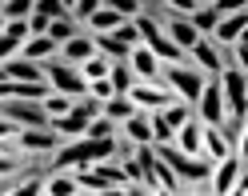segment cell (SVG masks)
I'll return each instance as SVG.
<instances>
[{"label":"cell","mask_w":248,"mask_h":196,"mask_svg":"<svg viewBox=\"0 0 248 196\" xmlns=\"http://www.w3.org/2000/svg\"><path fill=\"white\" fill-rule=\"evenodd\" d=\"M152 148H156V156H164L168 168L176 172L180 192L184 188H208V172H212V160L208 156H188V152H180L176 144H152Z\"/></svg>","instance_id":"1"},{"label":"cell","mask_w":248,"mask_h":196,"mask_svg":"<svg viewBox=\"0 0 248 196\" xmlns=\"http://www.w3.org/2000/svg\"><path fill=\"white\" fill-rule=\"evenodd\" d=\"M40 72H44V80H48V88H56V92H64V96H72V100L88 92V80L80 76V68L68 64V60H60V56L40 60Z\"/></svg>","instance_id":"2"},{"label":"cell","mask_w":248,"mask_h":196,"mask_svg":"<svg viewBox=\"0 0 248 196\" xmlns=\"http://www.w3.org/2000/svg\"><path fill=\"white\" fill-rule=\"evenodd\" d=\"M204 72L200 68H192L188 60H180V64H164L160 68V84H168L176 92V100H184V104H192L196 96H200V88H204Z\"/></svg>","instance_id":"3"},{"label":"cell","mask_w":248,"mask_h":196,"mask_svg":"<svg viewBox=\"0 0 248 196\" xmlns=\"http://www.w3.org/2000/svg\"><path fill=\"white\" fill-rule=\"evenodd\" d=\"M216 84H220V96H224V112L228 116H244V104H248L244 68H220L216 72Z\"/></svg>","instance_id":"4"},{"label":"cell","mask_w":248,"mask_h":196,"mask_svg":"<svg viewBox=\"0 0 248 196\" xmlns=\"http://www.w3.org/2000/svg\"><path fill=\"white\" fill-rule=\"evenodd\" d=\"M0 116H8L16 128H36V124H48L40 100H24V96H4L0 100Z\"/></svg>","instance_id":"5"},{"label":"cell","mask_w":248,"mask_h":196,"mask_svg":"<svg viewBox=\"0 0 248 196\" xmlns=\"http://www.w3.org/2000/svg\"><path fill=\"white\" fill-rule=\"evenodd\" d=\"M192 116L200 120V124H220V120L228 116V112H224V96H220V84H216V76H208L204 88H200V96L192 100Z\"/></svg>","instance_id":"6"},{"label":"cell","mask_w":248,"mask_h":196,"mask_svg":"<svg viewBox=\"0 0 248 196\" xmlns=\"http://www.w3.org/2000/svg\"><path fill=\"white\" fill-rule=\"evenodd\" d=\"M124 96H128V100H132V104H136L140 112L164 108L168 100H176V92H172L168 84H160V80H132V88H128Z\"/></svg>","instance_id":"7"},{"label":"cell","mask_w":248,"mask_h":196,"mask_svg":"<svg viewBox=\"0 0 248 196\" xmlns=\"http://www.w3.org/2000/svg\"><path fill=\"white\" fill-rule=\"evenodd\" d=\"M184 60H188L192 68H200L204 76H216V72L224 68V52H220V44H216V40H208V36H200L192 48L184 52Z\"/></svg>","instance_id":"8"},{"label":"cell","mask_w":248,"mask_h":196,"mask_svg":"<svg viewBox=\"0 0 248 196\" xmlns=\"http://www.w3.org/2000/svg\"><path fill=\"white\" fill-rule=\"evenodd\" d=\"M244 176V156H236V152H228V156H220V160H212V172H208V188L212 192H228L236 180Z\"/></svg>","instance_id":"9"},{"label":"cell","mask_w":248,"mask_h":196,"mask_svg":"<svg viewBox=\"0 0 248 196\" xmlns=\"http://www.w3.org/2000/svg\"><path fill=\"white\" fill-rule=\"evenodd\" d=\"M12 140H16V148H20L24 156H32V152H52V148L60 144V136H56V132H52L48 124H36V128H20Z\"/></svg>","instance_id":"10"},{"label":"cell","mask_w":248,"mask_h":196,"mask_svg":"<svg viewBox=\"0 0 248 196\" xmlns=\"http://www.w3.org/2000/svg\"><path fill=\"white\" fill-rule=\"evenodd\" d=\"M160 28H164V36L172 40L180 52H188L192 44L200 40V32L192 28V20H188V16H176V12H164V16H160Z\"/></svg>","instance_id":"11"},{"label":"cell","mask_w":248,"mask_h":196,"mask_svg":"<svg viewBox=\"0 0 248 196\" xmlns=\"http://www.w3.org/2000/svg\"><path fill=\"white\" fill-rule=\"evenodd\" d=\"M128 68H132V76L136 80H160V60L156 52L148 48V44H132V52H128Z\"/></svg>","instance_id":"12"},{"label":"cell","mask_w":248,"mask_h":196,"mask_svg":"<svg viewBox=\"0 0 248 196\" xmlns=\"http://www.w3.org/2000/svg\"><path fill=\"white\" fill-rule=\"evenodd\" d=\"M88 120H92V116H84L80 108H76V100H72V108H68V112H60V116H52V120H48V128L56 132L60 140H76V136H84Z\"/></svg>","instance_id":"13"},{"label":"cell","mask_w":248,"mask_h":196,"mask_svg":"<svg viewBox=\"0 0 248 196\" xmlns=\"http://www.w3.org/2000/svg\"><path fill=\"white\" fill-rule=\"evenodd\" d=\"M92 52H96V44H92V32H84V28H80V32H72V36L56 48V56L68 60V64H80V60H88Z\"/></svg>","instance_id":"14"},{"label":"cell","mask_w":248,"mask_h":196,"mask_svg":"<svg viewBox=\"0 0 248 196\" xmlns=\"http://www.w3.org/2000/svg\"><path fill=\"white\" fill-rule=\"evenodd\" d=\"M120 136L124 144H152V124H148V112L136 108L132 116H124L120 120Z\"/></svg>","instance_id":"15"},{"label":"cell","mask_w":248,"mask_h":196,"mask_svg":"<svg viewBox=\"0 0 248 196\" xmlns=\"http://www.w3.org/2000/svg\"><path fill=\"white\" fill-rule=\"evenodd\" d=\"M228 152H232V148H228V136L220 132V124H200V156L220 160Z\"/></svg>","instance_id":"16"},{"label":"cell","mask_w":248,"mask_h":196,"mask_svg":"<svg viewBox=\"0 0 248 196\" xmlns=\"http://www.w3.org/2000/svg\"><path fill=\"white\" fill-rule=\"evenodd\" d=\"M0 68H4V80H28V84L44 80L40 64H36V60H28V56H8V60H4Z\"/></svg>","instance_id":"17"},{"label":"cell","mask_w":248,"mask_h":196,"mask_svg":"<svg viewBox=\"0 0 248 196\" xmlns=\"http://www.w3.org/2000/svg\"><path fill=\"white\" fill-rule=\"evenodd\" d=\"M244 12H224L220 20H216V28L208 32V40H216V44H228V40H236V36H244Z\"/></svg>","instance_id":"18"},{"label":"cell","mask_w":248,"mask_h":196,"mask_svg":"<svg viewBox=\"0 0 248 196\" xmlns=\"http://www.w3.org/2000/svg\"><path fill=\"white\" fill-rule=\"evenodd\" d=\"M56 48H60V44H56L52 36H44V32L36 36V32H32V36H24V40H20V52H16V56H28V60H36V64H40V60L56 56Z\"/></svg>","instance_id":"19"},{"label":"cell","mask_w":248,"mask_h":196,"mask_svg":"<svg viewBox=\"0 0 248 196\" xmlns=\"http://www.w3.org/2000/svg\"><path fill=\"white\" fill-rule=\"evenodd\" d=\"M172 144L180 148V152H188V156H200V120H196V116H188V120L176 128Z\"/></svg>","instance_id":"20"},{"label":"cell","mask_w":248,"mask_h":196,"mask_svg":"<svg viewBox=\"0 0 248 196\" xmlns=\"http://www.w3.org/2000/svg\"><path fill=\"white\" fill-rule=\"evenodd\" d=\"M40 192H48V196H72L76 192V180L68 168H52L48 176H40Z\"/></svg>","instance_id":"21"},{"label":"cell","mask_w":248,"mask_h":196,"mask_svg":"<svg viewBox=\"0 0 248 196\" xmlns=\"http://www.w3.org/2000/svg\"><path fill=\"white\" fill-rule=\"evenodd\" d=\"M120 20H128V16H120L116 8H108V4H100V8L92 12V16H88V20L80 24V28H84V32H112V28H116Z\"/></svg>","instance_id":"22"},{"label":"cell","mask_w":248,"mask_h":196,"mask_svg":"<svg viewBox=\"0 0 248 196\" xmlns=\"http://www.w3.org/2000/svg\"><path fill=\"white\" fill-rule=\"evenodd\" d=\"M92 44H96V52L100 56H108V60H128V44H120L112 32H92Z\"/></svg>","instance_id":"23"},{"label":"cell","mask_w":248,"mask_h":196,"mask_svg":"<svg viewBox=\"0 0 248 196\" xmlns=\"http://www.w3.org/2000/svg\"><path fill=\"white\" fill-rule=\"evenodd\" d=\"M152 152H156V148H152ZM152 180H156V192H180V180H176L172 168H168V160H164V156L152 160Z\"/></svg>","instance_id":"24"},{"label":"cell","mask_w":248,"mask_h":196,"mask_svg":"<svg viewBox=\"0 0 248 196\" xmlns=\"http://www.w3.org/2000/svg\"><path fill=\"white\" fill-rule=\"evenodd\" d=\"M100 112H104L108 120H116V124H120L124 116H132V112H136V104H132L128 96H124V92H112V96L104 100V108H100Z\"/></svg>","instance_id":"25"},{"label":"cell","mask_w":248,"mask_h":196,"mask_svg":"<svg viewBox=\"0 0 248 196\" xmlns=\"http://www.w3.org/2000/svg\"><path fill=\"white\" fill-rule=\"evenodd\" d=\"M40 108H44V116H60V112H68L72 108V96H64V92H56V88H48V92L40 96Z\"/></svg>","instance_id":"26"},{"label":"cell","mask_w":248,"mask_h":196,"mask_svg":"<svg viewBox=\"0 0 248 196\" xmlns=\"http://www.w3.org/2000/svg\"><path fill=\"white\" fill-rule=\"evenodd\" d=\"M108 80H112V88L116 92H128L132 88V68H128V60H112V64H108Z\"/></svg>","instance_id":"27"},{"label":"cell","mask_w":248,"mask_h":196,"mask_svg":"<svg viewBox=\"0 0 248 196\" xmlns=\"http://www.w3.org/2000/svg\"><path fill=\"white\" fill-rule=\"evenodd\" d=\"M108 64H112L108 56L92 52V56H88V60H80L76 68H80V76H84V80H100V76H108Z\"/></svg>","instance_id":"28"},{"label":"cell","mask_w":248,"mask_h":196,"mask_svg":"<svg viewBox=\"0 0 248 196\" xmlns=\"http://www.w3.org/2000/svg\"><path fill=\"white\" fill-rule=\"evenodd\" d=\"M188 20H192V28H196V32H200V36H208V32H212V28H216V20H220V12H216L212 4H200V8L192 12V16H188Z\"/></svg>","instance_id":"29"},{"label":"cell","mask_w":248,"mask_h":196,"mask_svg":"<svg viewBox=\"0 0 248 196\" xmlns=\"http://www.w3.org/2000/svg\"><path fill=\"white\" fill-rule=\"evenodd\" d=\"M72 32H80V24H76L72 16H52V20H48V32H44V36H52L56 44H64Z\"/></svg>","instance_id":"30"},{"label":"cell","mask_w":248,"mask_h":196,"mask_svg":"<svg viewBox=\"0 0 248 196\" xmlns=\"http://www.w3.org/2000/svg\"><path fill=\"white\" fill-rule=\"evenodd\" d=\"M0 8H4V20H24L32 12V0H0Z\"/></svg>","instance_id":"31"},{"label":"cell","mask_w":248,"mask_h":196,"mask_svg":"<svg viewBox=\"0 0 248 196\" xmlns=\"http://www.w3.org/2000/svg\"><path fill=\"white\" fill-rule=\"evenodd\" d=\"M112 36H116L120 44H128V48H132V44H140V32H136V24H132V20H120V24L112 28Z\"/></svg>","instance_id":"32"},{"label":"cell","mask_w":248,"mask_h":196,"mask_svg":"<svg viewBox=\"0 0 248 196\" xmlns=\"http://www.w3.org/2000/svg\"><path fill=\"white\" fill-rule=\"evenodd\" d=\"M100 4H104V0H72V20H76V24H84Z\"/></svg>","instance_id":"33"},{"label":"cell","mask_w":248,"mask_h":196,"mask_svg":"<svg viewBox=\"0 0 248 196\" xmlns=\"http://www.w3.org/2000/svg\"><path fill=\"white\" fill-rule=\"evenodd\" d=\"M32 8L44 12V16H72V12L64 8V0H32Z\"/></svg>","instance_id":"34"},{"label":"cell","mask_w":248,"mask_h":196,"mask_svg":"<svg viewBox=\"0 0 248 196\" xmlns=\"http://www.w3.org/2000/svg\"><path fill=\"white\" fill-rule=\"evenodd\" d=\"M104 4H108V8H116L120 16H128V20L136 16V12H144V0H104Z\"/></svg>","instance_id":"35"},{"label":"cell","mask_w":248,"mask_h":196,"mask_svg":"<svg viewBox=\"0 0 248 196\" xmlns=\"http://www.w3.org/2000/svg\"><path fill=\"white\" fill-rule=\"evenodd\" d=\"M112 92H116V88H112V80H108V76H100V80H88V92H84V96H96V100H108Z\"/></svg>","instance_id":"36"},{"label":"cell","mask_w":248,"mask_h":196,"mask_svg":"<svg viewBox=\"0 0 248 196\" xmlns=\"http://www.w3.org/2000/svg\"><path fill=\"white\" fill-rule=\"evenodd\" d=\"M196 8V0H164V12H176V16H192Z\"/></svg>","instance_id":"37"},{"label":"cell","mask_w":248,"mask_h":196,"mask_svg":"<svg viewBox=\"0 0 248 196\" xmlns=\"http://www.w3.org/2000/svg\"><path fill=\"white\" fill-rule=\"evenodd\" d=\"M4 32H8L12 40H24V36H32V32H28V16H24V20H4Z\"/></svg>","instance_id":"38"},{"label":"cell","mask_w":248,"mask_h":196,"mask_svg":"<svg viewBox=\"0 0 248 196\" xmlns=\"http://www.w3.org/2000/svg\"><path fill=\"white\" fill-rule=\"evenodd\" d=\"M48 20H52V16H44V12L32 8V12H28V32H36V36H40V32H48Z\"/></svg>","instance_id":"39"},{"label":"cell","mask_w":248,"mask_h":196,"mask_svg":"<svg viewBox=\"0 0 248 196\" xmlns=\"http://www.w3.org/2000/svg\"><path fill=\"white\" fill-rule=\"evenodd\" d=\"M20 52V40H12L8 32H0V64H4L8 56H16Z\"/></svg>","instance_id":"40"},{"label":"cell","mask_w":248,"mask_h":196,"mask_svg":"<svg viewBox=\"0 0 248 196\" xmlns=\"http://www.w3.org/2000/svg\"><path fill=\"white\" fill-rule=\"evenodd\" d=\"M244 4H248V0H212V8L220 12V16H224V12H244Z\"/></svg>","instance_id":"41"},{"label":"cell","mask_w":248,"mask_h":196,"mask_svg":"<svg viewBox=\"0 0 248 196\" xmlns=\"http://www.w3.org/2000/svg\"><path fill=\"white\" fill-rule=\"evenodd\" d=\"M16 132H20V128L12 124L8 116H0V140H12V136H16Z\"/></svg>","instance_id":"42"},{"label":"cell","mask_w":248,"mask_h":196,"mask_svg":"<svg viewBox=\"0 0 248 196\" xmlns=\"http://www.w3.org/2000/svg\"><path fill=\"white\" fill-rule=\"evenodd\" d=\"M0 32H4V8H0Z\"/></svg>","instance_id":"43"},{"label":"cell","mask_w":248,"mask_h":196,"mask_svg":"<svg viewBox=\"0 0 248 196\" xmlns=\"http://www.w3.org/2000/svg\"><path fill=\"white\" fill-rule=\"evenodd\" d=\"M64 8H68V12H72V0H64Z\"/></svg>","instance_id":"44"},{"label":"cell","mask_w":248,"mask_h":196,"mask_svg":"<svg viewBox=\"0 0 248 196\" xmlns=\"http://www.w3.org/2000/svg\"><path fill=\"white\" fill-rule=\"evenodd\" d=\"M196 4H212V0H196Z\"/></svg>","instance_id":"45"}]
</instances>
